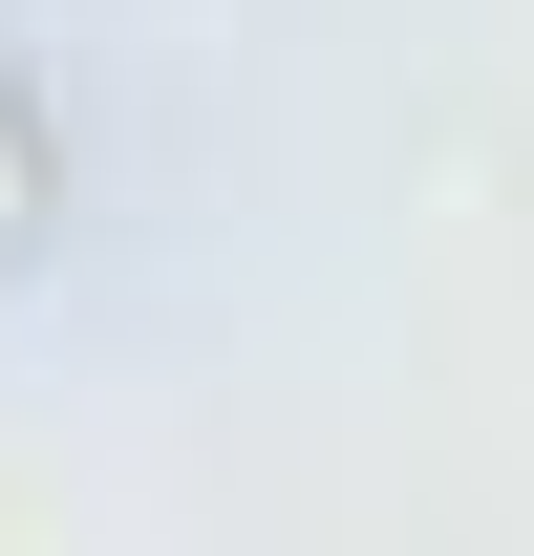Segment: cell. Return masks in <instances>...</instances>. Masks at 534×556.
Returning <instances> with one entry per match:
<instances>
[{"mask_svg":"<svg viewBox=\"0 0 534 556\" xmlns=\"http://www.w3.org/2000/svg\"><path fill=\"white\" fill-rule=\"evenodd\" d=\"M22 214H43V150H22V108H0V236H22Z\"/></svg>","mask_w":534,"mask_h":556,"instance_id":"cell-1","label":"cell"}]
</instances>
